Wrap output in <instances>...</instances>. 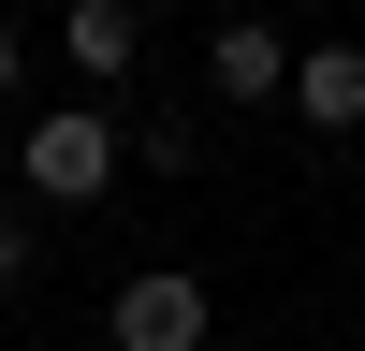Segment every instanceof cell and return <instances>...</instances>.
Masks as SVG:
<instances>
[{
    "label": "cell",
    "mask_w": 365,
    "mask_h": 351,
    "mask_svg": "<svg viewBox=\"0 0 365 351\" xmlns=\"http://www.w3.org/2000/svg\"><path fill=\"white\" fill-rule=\"evenodd\" d=\"M117 161H132V132H117L103 103H44L15 132V176H29V205H103L117 190Z\"/></svg>",
    "instance_id": "6da1fadb"
},
{
    "label": "cell",
    "mask_w": 365,
    "mask_h": 351,
    "mask_svg": "<svg viewBox=\"0 0 365 351\" xmlns=\"http://www.w3.org/2000/svg\"><path fill=\"white\" fill-rule=\"evenodd\" d=\"M103 351H220V292H205L190 263H146V278H117Z\"/></svg>",
    "instance_id": "7a4b0ae2"
},
{
    "label": "cell",
    "mask_w": 365,
    "mask_h": 351,
    "mask_svg": "<svg viewBox=\"0 0 365 351\" xmlns=\"http://www.w3.org/2000/svg\"><path fill=\"white\" fill-rule=\"evenodd\" d=\"M292 58H307V44H292L278 15H220V29H205V88H220V103H278L292 117Z\"/></svg>",
    "instance_id": "3957f363"
},
{
    "label": "cell",
    "mask_w": 365,
    "mask_h": 351,
    "mask_svg": "<svg viewBox=\"0 0 365 351\" xmlns=\"http://www.w3.org/2000/svg\"><path fill=\"white\" fill-rule=\"evenodd\" d=\"M132 58H146V15H132V0H58V73L117 88Z\"/></svg>",
    "instance_id": "277c9868"
},
{
    "label": "cell",
    "mask_w": 365,
    "mask_h": 351,
    "mask_svg": "<svg viewBox=\"0 0 365 351\" xmlns=\"http://www.w3.org/2000/svg\"><path fill=\"white\" fill-rule=\"evenodd\" d=\"M292 132H365V44H307L292 58Z\"/></svg>",
    "instance_id": "5b68a950"
},
{
    "label": "cell",
    "mask_w": 365,
    "mask_h": 351,
    "mask_svg": "<svg viewBox=\"0 0 365 351\" xmlns=\"http://www.w3.org/2000/svg\"><path fill=\"white\" fill-rule=\"evenodd\" d=\"M132 146H146L161 176H190V161H205V117H190V103H161V117H132Z\"/></svg>",
    "instance_id": "8992f818"
},
{
    "label": "cell",
    "mask_w": 365,
    "mask_h": 351,
    "mask_svg": "<svg viewBox=\"0 0 365 351\" xmlns=\"http://www.w3.org/2000/svg\"><path fill=\"white\" fill-rule=\"evenodd\" d=\"M15 88H29V29H0V117H15Z\"/></svg>",
    "instance_id": "52a82bcc"
},
{
    "label": "cell",
    "mask_w": 365,
    "mask_h": 351,
    "mask_svg": "<svg viewBox=\"0 0 365 351\" xmlns=\"http://www.w3.org/2000/svg\"><path fill=\"white\" fill-rule=\"evenodd\" d=\"M307 15H336V0H307Z\"/></svg>",
    "instance_id": "ba28073f"
}]
</instances>
